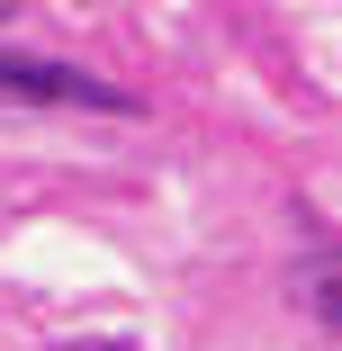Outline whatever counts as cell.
I'll return each mask as SVG.
<instances>
[{
  "mask_svg": "<svg viewBox=\"0 0 342 351\" xmlns=\"http://www.w3.org/2000/svg\"><path fill=\"white\" fill-rule=\"evenodd\" d=\"M306 306H315V324L342 315V298H333V252H315V270H306Z\"/></svg>",
  "mask_w": 342,
  "mask_h": 351,
  "instance_id": "obj_2",
  "label": "cell"
},
{
  "mask_svg": "<svg viewBox=\"0 0 342 351\" xmlns=\"http://www.w3.org/2000/svg\"><path fill=\"white\" fill-rule=\"evenodd\" d=\"M0 99H36V108H108L135 117V90L82 73V63H36V54H0Z\"/></svg>",
  "mask_w": 342,
  "mask_h": 351,
  "instance_id": "obj_1",
  "label": "cell"
},
{
  "mask_svg": "<svg viewBox=\"0 0 342 351\" xmlns=\"http://www.w3.org/2000/svg\"><path fill=\"white\" fill-rule=\"evenodd\" d=\"M54 351H135V342H54Z\"/></svg>",
  "mask_w": 342,
  "mask_h": 351,
  "instance_id": "obj_3",
  "label": "cell"
},
{
  "mask_svg": "<svg viewBox=\"0 0 342 351\" xmlns=\"http://www.w3.org/2000/svg\"><path fill=\"white\" fill-rule=\"evenodd\" d=\"M10 19H19V0H0V27H10Z\"/></svg>",
  "mask_w": 342,
  "mask_h": 351,
  "instance_id": "obj_4",
  "label": "cell"
}]
</instances>
